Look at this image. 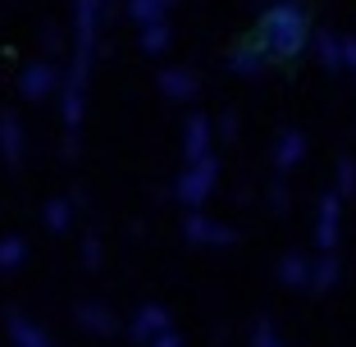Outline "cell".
<instances>
[{
	"label": "cell",
	"mask_w": 356,
	"mask_h": 347,
	"mask_svg": "<svg viewBox=\"0 0 356 347\" xmlns=\"http://www.w3.org/2000/svg\"><path fill=\"white\" fill-rule=\"evenodd\" d=\"M23 256H28L23 238H0V270H19Z\"/></svg>",
	"instance_id": "9c48e42d"
},
{
	"label": "cell",
	"mask_w": 356,
	"mask_h": 347,
	"mask_svg": "<svg viewBox=\"0 0 356 347\" xmlns=\"http://www.w3.org/2000/svg\"><path fill=\"white\" fill-rule=\"evenodd\" d=\"M169 0H128V14H133L137 28H151V23H165Z\"/></svg>",
	"instance_id": "8992f818"
},
{
	"label": "cell",
	"mask_w": 356,
	"mask_h": 347,
	"mask_svg": "<svg viewBox=\"0 0 356 347\" xmlns=\"http://www.w3.org/2000/svg\"><path fill=\"white\" fill-rule=\"evenodd\" d=\"M10 338H14V347H46V334L23 316H10Z\"/></svg>",
	"instance_id": "52a82bcc"
},
{
	"label": "cell",
	"mask_w": 356,
	"mask_h": 347,
	"mask_svg": "<svg viewBox=\"0 0 356 347\" xmlns=\"http://www.w3.org/2000/svg\"><path fill=\"white\" fill-rule=\"evenodd\" d=\"M105 0H74V64H92L96 55V32H101Z\"/></svg>",
	"instance_id": "7a4b0ae2"
},
{
	"label": "cell",
	"mask_w": 356,
	"mask_h": 347,
	"mask_svg": "<svg viewBox=\"0 0 356 347\" xmlns=\"http://www.w3.org/2000/svg\"><path fill=\"white\" fill-rule=\"evenodd\" d=\"M265 60H270V55H265V46H261V42L242 46V51H229V64H233V69H242V74H256Z\"/></svg>",
	"instance_id": "ba28073f"
},
{
	"label": "cell",
	"mask_w": 356,
	"mask_h": 347,
	"mask_svg": "<svg viewBox=\"0 0 356 347\" xmlns=\"http://www.w3.org/2000/svg\"><path fill=\"white\" fill-rule=\"evenodd\" d=\"M55 64H46V60H32V64H23V74H19V92L28 96V101H46V96L55 92Z\"/></svg>",
	"instance_id": "3957f363"
},
{
	"label": "cell",
	"mask_w": 356,
	"mask_h": 347,
	"mask_svg": "<svg viewBox=\"0 0 356 347\" xmlns=\"http://www.w3.org/2000/svg\"><path fill=\"white\" fill-rule=\"evenodd\" d=\"M46 224H51V229H64V224H69V201H51V206H46Z\"/></svg>",
	"instance_id": "8fae6325"
},
{
	"label": "cell",
	"mask_w": 356,
	"mask_h": 347,
	"mask_svg": "<svg viewBox=\"0 0 356 347\" xmlns=\"http://www.w3.org/2000/svg\"><path fill=\"white\" fill-rule=\"evenodd\" d=\"M0 160L5 165H19L23 160V128L14 115H0Z\"/></svg>",
	"instance_id": "5b68a950"
},
{
	"label": "cell",
	"mask_w": 356,
	"mask_h": 347,
	"mask_svg": "<svg viewBox=\"0 0 356 347\" xmlns=\"http://www.w3.org/2000/svg\"><path fill=\"white\" fill-rule=\"evenodd\" d=\"M83 320H87L92 329H105V316H101V311H83Z\"/></svg>",
	"instance_id": "7c38bea8"
},
{
	"label": "cell",
	"mask_w": 356,
	"mask_h": 347,
	"mask_svg": "<svg viewBox=\"0 0 356 347\" xmlns=\"http://www.w3.org/2000/svg\"><path fill=\"white\" fill-rule=\"evenodd\" d=\"M160 87H165L169 96H183V92H192V74H183V69H165V74H160Z\"/></svg>",
	"instance_id": "30bf717a"
},
{
	"label": "cell",
	"mask_w": 356,
	"mask_h": 347,
	"mask_svg": "<svg viewBox=\"0 0 356 347\" xmlns=\"http://www.w3.org/2000/svg\"><path fill=\"white\" fill-rule=\"evenodd\" d=\"M311 28H306V14L297 0H279L261 14V37L256 42L265 46V55H279V60H293L297 51L306 46Z\"/></svg>",
	"instance_id": "6da1fadb"
},
{
	"label": "cell",
	"mask_w": 356,
	"mask_h": 347,
	"mask_svg": "<svg viewBox=\"0 0 356 347\" xmlns=\"http://www.w3.org/2000/svg\"><path fill=\"white\" fill-rule=\"evenodd\" d=\"M83 83H87V69L74 64V69H69V83H64V124H69V133H74L78 119H83Z\"/></svg>",
	"instance_id": "277c9868"
}]
</instances>
